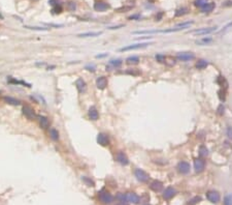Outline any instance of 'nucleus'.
Here are the masks:
<instances>
[{
    "instance_id": "1",
    "label": "nucleus",
    "mask_w": 232,
    "mask_h": 205,
    "mask_svg": "<svg viewBox=\"0 0 232 205\" xmlns=\"http://www.w3.org/2000/svg\"><path fill=\"white\" fill-rule=\"evenodd\" d=\"M98 199L100 200V202L103 203V204H109V203L113 202L114 197H113V195H111V193L103 189V190H101L100 192L98 193Z\"/></svg>"
},
{
    "instance_id": "2",
    "label": "nucleus",
    "mask_w": 232,
    "mask_h": 205,
    "mask_svg": "<svg viewBox=\"0 0 232 205\" xmlns=\"http://www.w3.org/2000/svg\"><path fill=\"white\" fill-rule=\"evenodd\" d=\"M22 112H23L24 116H25L27 119H29V120H34V119L37 118V115H36L34 109H33V108H31L30 106H28V105L23 106Z\"/></svg>"
},
{
    "instance_id": "3",
    "label": "nucleus",
    "mask_w": 232,
    "mask_h": 205,
    "mask_svg": "<svg viewBox=\"0 0 232 205\" xmlns=\"http://www.w3.org/2000/svg\"><path fill=\"white\" fill-rule=\"evenodd\" d=\"M134 175L135 177L137 178V180H139L140 182H148L150 179V175L141 169H136L135 172H134Z\"/></svg>"
},
{
    "instance_id": "4",
    "label": "nucleus",
    "mask_w": 232,
    "mask_h": 205,
    "mask_svg": "<svg viewBox=\"0 0 232 205\" xmlns=\"http://www.w3.org/2000/svg\"><path fill=\"white\" fill-rule=\"evenodd\" d=\"M150 44L148 43H144V44H133V45H129L126 46V47H123V48L119 49L120 52H126V51H131V50H138V49L141 48H146V46H149Z\"/></svg>"
},
{
    "instance_id": "5",
    "label": "nucleus",
    "mask_w": 232,
    "mask_h": 205,
    "mask_svg": "<svg viewBox=\"0 0 232 205\" xmlns=\"http://www.w3.org/2000/svg\"><path fill=\"white\" fill-rule=\"evenodd\" d=\"M206 198L209 202L212 203H218L221 199L220 197V194L216 191H209V192L206 193Z\"/></svg>"
},
{
    "instance_id": "6",
    "label": "nucleus",
    "mask_w": 232,
    "mask_h": 205,
    "mask_svg": "<svg viewBox=\"0 0 232 205\" xmlns=\"http://www.w3.org/2000/svg\"><path fill=\"white\" fill-rule=\"evenodd\" d=\"M111 7V5L109 3L104 2V1H96L94 3V10L96 12H105Z\"/></svg>"
},
{
    "instance_id": "7",
    "label": "nucleus",
    "mask_w": 232,
    "mask_h": 205,
    "mask_svg": "<svg viewBox=\"0 0 232 205\" xmlns=\"http://www.w3.org/2000/svg\"><path fill=\"white\" fill-rule=\"evenodd\" d=\"M205 168V162L201 157L199 159H196L194 161V169L197 173H201Z\"/></svg>"
},
{
    "instance_id": "8",
    "label": "nucleus",
    "mask_w": 232,
    "mask_h": 205,
    "mask_svg": "<svg viewBox=\"0 0 232 205\" xmlns=\"http://www.w3.org/2000/svg\"><path fill=\"white\" fill-rule=\"evenodd\" d=\"M177 58L181 61H189L195 58V55L191 52H183V53H179L177 55Z\"/></svg>"
},
{
    "instance_id": "9",
    "label": "nucleus",
    "mask_w": 232,
    "mask_h": 205,
    "mask_svg": "<svg viewBox=\"0 0 232 205\" xmlns=\"http://www.w3.org/2000/svg\"><path fill=\"white\" fill-rule=\"evenodd\" d=\"M97 142L101 146H107L109 144V138L107 135L103 134V133H100L97 136Z\"/></svg>"
},
{
    "instance_id": "10",
    "label": "nucleus",
    "mask_w": 232,
    "mask_h": 205,
    "mask_svg": "<svg viewBox=\"0 0 232 205\" xmlns=\"http://www.w3.org/2000/svg\"><path fill=\"white\" fill-rule=\"evenodd\" d=\"M76 87L80 93H84L87 90V84L82 78H78L76 81Z\"/></svg>"
},
{
    "instance_id": "11",
    "label": "nucleus",
    "mask_w": 232,
    "mask_h": 205,
    "mask_svg": "<svg viewBox=\"0 0 232 205\" xmlns=\"http://www.w3.org/2000/svg\"><path fill=\"white\" fill-rule=\"evenodd\" d=\"M177 170L181 174H188L190 171V164L187 162H179L177 165Z\"/></svg>"
},
{
    "instance_id": "12",
    "label": "nucleus",
    "mask_w": 232,
    "mask_h": 205,
    "mask_svg": "<svg viewBox=\"0 0 232 205\" xmlns=\"http://www.w3.org/2000/svg\"><path fill=\"white\" fill-rule=\"evenodd\" d=\"M125 197H126V200L128 203H134V204L139 203V197L135 193H127V194H125Z\"/></svg>"
},
{
    "instance_id": "13",
    "label": "nucleus",
    "mask_w": 232,
    "mask_h": 205,
    "mask_svg": "<svg viewBox=\"0 0 232 205\" xmlns=\"http://www.w3.org/2000/svg\"><path fill=\"white\" fill-rule=\"evenodd\" d=\"M177 194V191L174 190L173 187H168L166 189V190L164 191L163 193V198L165 199V200H170L171 198H173V196Z\"/></svg>"
},
{
    "instance_id": "14",
    "label": "nucleus",
    "mask_w": 232,
    "mask_h": 205,
    "mask_svg": "<svg viewBox=\"0 0 232 205\" xmlns=\"http://www.w3.org/2000/svg\"><path fill=\"white\" fill-rule=\"evenodd\" d=\"M107 79L105 78V77H98V78L96 79V86H97V88L98 89H104L106 88V86H107Z\"/></svg>"
},
{
    "instance_id": "15",
    "label": "nucleus",
    "mask_w": 232,
    "mask_h": 205,
    "mask_svg": "<svg viewBox=\"0 0 232 205\" xmlns=\"http://www.w3.org/2000/svg\"><path fill=\"white\" fill-rule=\"evenodd\" d=\"M217 29V27H212V28H202V29H197V30L192 31V33L197 34V35H205L208 33H212V31H214Z\"/></svg>"
},
{
    "instance_id": "16",
    "label": "nucleus",
    "mask_w": 232,
    "mask_h": 205,
    "mask_svg": "<svg viewBox=\"0 0 232 205\" xmlns=\"http://www.w3.org/2000/svg\"><path fill=\"white\" fill-rule=\"evenodd\" d=\"M117 161L121 165H124V166H126V165L129 164V159L128 157H127V155L122 151L118 152V155H117Z\"/></svg>"
},
{
    "instance_id": "17",
    "label": "nucleus",
    "mask_w": 232,
    "mask_h": 205,
    "mask_svg": "<svg viewBox=\"0 0 232 205\" xmlns=\"http://www.w3.org/2000/svg\"><path fill=\"white\" fill-rule=\"evenodd\" d=\"M152 191H154V192H161L162 189H163V183L159 180H154V181L152 182L151 185H150Z\"/></svg>"
},
{
    "instance_id": "18",
    "label": "nucleus",
    "mask_w": 232,
    "mask_h": 205,
    "mask_svg": "<svg viewBox=\"0 0 232 205\" xmlns=\"http://www.w3.org/2000/svg\"><path fill=\"white\" fill-rule=\"evenodd\" d=\"M3 101L9 105H13V106H19L21 104V101L19 99H17L16 97H13V96H4Z\"/></svg>"
},
{
    "instance_id": "19",
    "label": "nucleus",
    "mask_w": 232,
    "mask_h": 205,
    "mask_svg": "<svg viewBox=\"0 0 232 205\" xmlns=\"http://www.w3.org/2000/svg\"><path fill=\"white\" fill-rule=\"evenodd\" d=\"M88 114H89V117H90L91 120H98L99 114H98V111L96 110L95 107H91V108L89 109Z\"/></svg>"
},
{
    "instance_id": "20",
    "label": "nucleus",
    "mask_w": 232,
    "mask_h": 205,
    "mask_svg": "<svg viewBox=\"0 0 232 205\" xmlns=\"http://www.w3.org/2000/svg\"><path fill=\"white\" fill-rule=\"evenodd\" d=\"M38 119H39V124H40V127L42 129H48L50 127V120H49L48 117L46 116H37Z\"/></svg>"
},
{
    "instance_id": "21",
    "label": "nucleus",
    "mask_w": 232,
    "mask_h": 205,
    "mask_svg": "<svg viewBox=\"0 0 232 205\" xmlns=\"http://www.w3.org/2000/svg\"><path fill=\"white\" fill-rule=\"evenodd\" d=\"M102 34L101 31H97V32H85L78 34L80 37H95V36H99Z\"/></svg>"
},
{
    "instance_id": "22",
    "label": "nucleus",
    "mask_w": 232,
    "mask_h": 205,
    "mask_svg": "<svg viewBox=\"0 0 232 205\" xmlns=\"http://www.w3.org/2000/svg\"><path fill=\"white\" fill-rule=\"evenodd\" d=\"M7 82L10 84H20V85H24V86H27V87H29V88L31 87L30 84L26 83L25 81H19V80H16V79H13V78H8Z\"/></svg>"
},
{
    "instance_id": "23",
    "label": "nucleus",
    "mask_w": 232,
    "mask_h": 205,
    "mask_svg": "<svg viewBox=\"0 0 232 205\" xmlns=\"http://www.w3.org/2000/svg\"><path fill=\"white\" fill-rule=\"evenodd\" d=\"M214 8V3L209 2V3H206V4L201 8V10L203 13H210V12H212Z\"/></svg>"
},
{
    "instance_id": "24",
    "label": "nucleus",
    "mask_w": 232,
    "mask_h": 205,
    "mask_svg": "<svg viewBox=\"0 0 232 205\" xmlns=\"http://www.w3.org/2000/svg\"><path fill=\"white\" fill-rule=\"evenodd\" d=\"M117 200H118L119 202H120V204H122V205H128L129 204V203L127 202L125 195L122 194V193H119L118 195H117Z\"/></svg>"
},
{
    "instance_id": "25",
    "label": "nucleus",
    "mask_w": 232,
    "mask_h": 205,
    "mask_svg": "<svg viewBox=\"0 0 232 205\" xmlns=\"http://www.w3.org/2000/svg\"><path fill=\"white\" fill-rule=\"evenodd\" d=\"M207 65H208L207 61L203 60V59H200V60H198L196 62V67L198 69H204V68L207 67Z\"/></svg>"
},
{
    "instance_id": "26",
    "label": "nucleus",
    "mask_w": 232,
    "mask_h": 205,
    "mask_svg": "<svg viewBox=\"0 0 232 205\" xmlns=\"http://www.w3.org/2000/svg\"><path fill=\"white\" fill-rule=\"evenodd\" d=\"M122 65V60H120V59H117V60H111L109 61V63L107 66H109V67H114V68H118L120 67V66Z\"/></svg>"
},
{
    "instance_id": "27",
    "label": "nucleus",
    "mask_w": 232,
    "mask_h": 205,
    "mask_svg": "<svg viewBox=\"0 0 232 205\" xmlns=\"http://www.w3.org/2000/svg\"><path fill=\"white\" fill-rule=\"evenodd\" d=\"M50 136L52 138V140H54V141H58L59 140V133L56 129H51Z\"/></svg>"
},
{
    "instance_id": "28",
    "label": "nucleus",
    "mask_w": 232,
    "mask_h": 205,
    "mask_svg": "<svg viewBox=\"0 0 232 205\" xmlns=\"http://www.w3.org/2000/svg\"><path fill=\"white\" fill-rule=\"evenodd\" d=\"M126 62L128 64H137L139 62V58L137 56H131L126 59Z\"/></svg>"
},
{
    "instance_id": "29",
    "label": "nucleus",
    "mask_w": 232,
    "mask_h": 205,
    "mask_svg": "<svg viewBox=\"0 0 232 205\" xmlns=\"http://www.w3.org/2000/svg\"><path fill=\"white\" fill-rule=\"evenodd\" d=\"M125 73L127 75H131V76H139L140 75V71L137 69V68H128Z\"/></svg>"
},
{
    "instance_id": "30",
    "label": "nucleus",
    "mask_w": 232,
    "mask_h": 205,
    "mask_svg": "<svg viewBox=\"0 0 232 205\" xmlns=\"http://www.w3.org/2000/svg\"><path fill=\"white\" fill-rule=\"evenodd\" d=\"M217 83L219 84L220 86H224V87H227L228 86V83H227V81H226V79L224 78V77H222V76H220V77H218V79H217Z\"/></svg>"
},
{
    "instance_id": "31",
    "label": "nucleus",
    "mask_w": 232,
    "mask_h": 205,
    "mask_svg": "<svg viewBox=\"0 0 232 205\" xmlns=\"http://www.w3.org/2000/svg\"><path fill=\"white\" fill-rule=\"evenodd\" d=\"M188 13V8L187 7H182L179 8V10H175V17H181V16H184Z\"/></svg>"
},
{
    "instance_id": "32",
    "label": "nucleus",
    "mask_w": 232,
    "mask_h": 205,
    "mask_svg": "<svg viewBox=\"0 0 232 205\" xmlns=\"http://www.w3.org/2000/svg\"><path fill=\"white\" fill-rule=\"evenodd\" d=\"M82 179H83V181L86 183L87 185H89V187H94L95 185V183H94V181L92 179H90L89 177H86V176H84V177H82Z\"/></svg>"
},
{
    "instance_id": "33",
    "label": "nucleus",
    "mask_w": 232,
    "mask_h": 205,
    "mask_svg": "<svg viewBox=\"0 0 232 205\" xmlns=\"http://www.w3.org/2000/svg\"><path fill=\"white\" fill-rule=\"evenodd\" d=\"M207 153H208V151H207V148L205 146H200V149H199V155H200V157H206L207 155Z\"/></svg>"
},
{
    "instance_id": "34",
    "label": "nucleus",
    "mask_w": 232,
    "mask_h": 205,
    "mask_svg": "<svg viewBox=\"0 0 232 205\" xmlns=\"http://www.w3.org/2000/svg\"><path fill=\"white\" fill-rule=\"evenodd\" d=\"M62 6H61L60 4L56 5V6H53V10H52V12H53V14H55V15H57V14H61L62 13Z\"/></svg>"
},
{
    "instance_id": "35",
    "label": "nucleus",
    "mask_w": 232,
    "mask_h": 205,
    "mask_svg": "<svg viewBox=\"0 0 232 205\" xmlns=\"http://www.w3.org/2000/svg\"><path fill=\"white\" fill-rule=\"evenodd\" d=\"M199 201H201V198H200L199 196H197V197H194L193 199H191V200L188 202V204H187V205H195V204H197V203L199 202Z\"/></svg>"
},
{
    "instance_id": "36",
    "label": "nucleus",
    "mask_w": 232,
    "mask_h": 205,
    "mask_svg": "<svg viewBox=\"0 0 232 205\" xmlns=\"http://www.w3.org/2000/svg\"><path fill=\"white\" fill-rule=\"evenodd\" d=\"M192 24H193V21H190V22H184V23H181V24H179V25H177V27L186 29V28H188L190 25H192Z\"/></svg>"
},
{
    "instance_id": "37",
    "label": "nucleus",
    "mask_w": 232,
    "mask_h": 205,
    "mask_svg": "<svg viewBox=\"0 0 232 205\" xmlns=\"http://www.w3.org/2000/svg\"><path fill=\"white\" fill-rule=\"evenodd\" d=\"M224 205H232V196L227 195L224 198Z\"/></svg>"
},
{
    "instance_id": "38",
    "label": "nucleus",
    "mask_w": 232,
    "mask_h": 205,
    "mask_svg": "<svg viewBox=\"0 0 232 205\" xmlns=\"http://www.w3.org/2000/svg\"><path fill=\"white\" fill-rule=\"evenodd\" d=\"M206 0H196V1H195V5H196V6H199V7H203V6H204L205 4H206Z\"/></svg>"
},
{
    "instance_id": "39",
    "label": "nucleus",
    "mask_w": 232,
    "mask_h": 205,
    "mask_svg": "<svg viewBox=\"0 0 232 205\" xmlns=\"http://www.w3.org/2000/svg\"><path fill=\"white\" fill-rule=\"evenodd\" d=\"M26 28H28V29H31V30H38V31L48 30V28H43V27H30V26H26Z\"/></svg>"
},
{
    "instance_id": "40",
    "label": "nucleus",
    "mask_w": 232,
    "mask_h": 205,
    "mask_svg": "<svg viewBox=\"0 0 232 205\" xmlns=\"http://www.w3.org/2000/svg\"><path fill=\"white\" fill-rule=\"evenodd\" d=\"M156 59L158 61H159V62H161V63H165V60H166V58H165V56L164 55H157L156 56Z\"/></svg>"
},
{
    "instance_id": "41",
    "label": "nucleus",
    "mask_w": 232,
    "mask_h": 205,
    "mask_svg": "<svg viewBox=\"0 0 232 205\" xmlns=\"http://www.w3.org/2000/svg\"><path fill=\"white\" fill-rule=\"evenodd\" d=\"M67 6H68V10H71V12H73V10H76V3L74 2H68Z\"/></svg>"
},
{
    "instance_id": "42",
    "label": "nucleus",
    "mask_w": 232,
    "mask_h": 205,
    "mask_svg": "<svg viewBox=\"0 0 232 205\" xmlns=\"http://www.w3.org/2000/svg\"><path fill=\"white\" fill-rule=\"evenodd\" d=\"M227 136L229 139L232 140V127H227Z\"/></svg>"
},
{
    "instance_id": "43",
    "label": "nucleus",
    "mask_w": 232,
    "mask_h": 205,
    "mask_svg": "<svg viewBox=\"0 0 232 205\" xmlns=\"http://www.w3.org/2000/svg\"><path fill=\"white\" fill-rule=\"evenodd\" d=\"M140 15H133L131 17H129V20H140Z\"/></svg>"
},
{
    "instance_id": "44",
    "label": "nucleus",
    "mask_w": 232,
    "mask_h": 205,
    "mask_svg": "<svg viewBox=\"0 0 232 205\" xmlns=\"http://www.w3.org/2000/svg\"><path fill=\"white\" fill-rule=\"evenodd\" d=\"M218 113H219L220 115H222V114L224 113V106H223L222 104L220 105L219 108H218Z\"/></svg>"
},
{
    "instance_id": "45",
    "label": "nucleus",
    "mask_w": 232,
    "mask_h": 205,
    "mask_svg": "<svg viewBox=\"0 0 232 205\" xmlns=\"http://www.w3.org/2000/svg\"><path fill=\"white\" fill-rule=\"evenodd\" d=\"M49 3L53 6H56V5L59 4V0H49Z\"/></svg>"
},
{
    "instance_id": "46",
    "label": "nucleus",
    "mask_w": 232,
    "mask_h": 205,
    "mask_svg": "<svg viewBox=\"0 0 232 205\" xmlns=\"http://www.w3.org/2000/svg\"><path fill=\"white\" fill-rule=\"evenodd\" d=\"M212 40L210 37H207V38H202L201 40V43H204V44H208V43H210V42H212Z\"/></svg>"
},
{
    "instance_id": "47",
    "label": "nucleus",
    "mask_w": 232,
    "mask_h": 205,
    "mask_svg": "<svg viewBox=\"0 0 232 205\" xmlns=\"http://www.w3.org/2000/svg\"><path fill=\"white\" fill-rule=\"evenodd\" d=\"M86 69H88V71H90V72H95V66L94 65H87Z\"/></svg>"
},
{
    "instance_id": "48",
    "label": "nucleus",
    "mask_w": 232,
    "mask_h": 205,
    "mask_svg": "<svg viewBox=\"0 0 232 205\" xmlns=\"http://www.w3.org/2000/svg\"><path fill=\"white\" fill-rule=\"evenodd\" d=\"M124 27V25H118V26H114V27H109V29H119V28Z\"/></svg>"
},
{
    "instance_id": "49",
    "label": "nucleus",
    "mask_w": 232,
    "mask_h": 205,
    "mask_svg": "<svg viewBox=\"0 0 232 205\" xmlns=\"http://www.w3.org/2000/svg\"><path fill=\"white\" fill-rule=\"evenodd\" d=\"M107 54H103V55H97L96 56V58H102V57H105Z\"/></svg>"
},
{
    "instance_id": "50",
    "label": "nucleus",
    "mask_w": 232,
    "mask_h": 205,
    "mask_svg": "<svg viewBox=\"0 0 232 205\" xmlns=\"http://www.w3.org/2000/svg\"><path fill=\"white\" fill-rule=\"evenodd\" d=\"M131 7H122V8H119L118 10H130Z\"/></svg>"
},
{
    "instance_id": "51",
    "label": "nucleus",
    "mask_w": 232,
    "mask_h": 205,
    "mask_svg": "<svg viewBox=\"0 0 232 205\" xmlns=\"http://www.w3.org/2000/svg\"><path fill=\"white\" fill-rule=\"evenodd\" d=\"M149 1H150V2H154L155 0H149Z\"/></svg>"
}]
</instances>
